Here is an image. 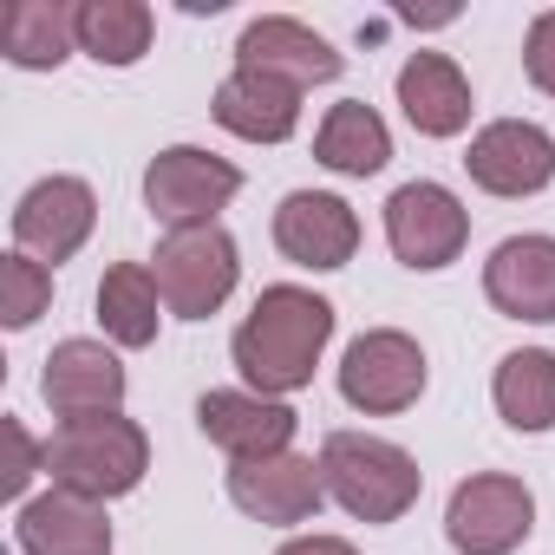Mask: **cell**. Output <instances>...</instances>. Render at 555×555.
Returning a JSON list of instances; mask_svg holds the SVG:
<instances>
[{"label": "cell", "instance_id": "25", "mask_svg": "<svg viewBox=\"0 0 555 555\" xmlns=\"http://www.w3.org/2000/svg\"><path fill=\"white\" fill-rule=\"evenodd\" d=\"M47 301H53V268L34 261L27 248H14L8 261H0V321L21 334V327H34L47 314Z\"/></svg>", "mask_w": 555, "mask_h": 555}, {"label": "cell", "instance_id": "24", "mask_svg": "<svg viewBox=\"0 0 555 555\" xmlns=\"http://www.w3.org/2000/svg\"><path fill=\"white\" fill-rule=\"evenodd\" d=\"M151 8L144 0H79V53H92L99 66H138L151 53Z\"/></svg>", "mask_w": 555, "mask_h": 555}, {"label": "cell", "instance_id": "2", "mask_svg": "<svg viewBox=\"0 0 555 555\" xmlns=\"http://www.w3.org/2000/svg\"><path fill=\"white\" fill-rule=\"evenodd\" d=\"M144 470H151V438L125 412L60 418L53 438H47V477H53V490H73L86 503H112V496L138 490Z\"/></svg>", "mask_w": 555, "mask_h": 555}, {"label": "cell", "instance_id": "10", "mask_svg": "<svg viewBox=\"0 0 555 555\" xmlns=\"http://www.w3.org/2000/svg\"><path fill=\"white\" fill-rule=\"evenodd\" d=\"M99 229V196L86 177H40L21 203H14V242L34 261H73Z\"/></svg>", "mask_w": 555, "mask_h": 555}, {"label": "cell", "instance_id": "17", "mask_svg": "<svg viewBox=\"0 0 555 555\" xmlns=\"http://www.w3.org/2000/svg\"><path fill=\"white\" fill-rule=\"evenodd\" d=\"M14 542H21V555H112V516H105V503L47 490V496L21 503Z\"/></svg>", "mask_w": 555, "mask_h": 555}, {"label": "cell", "instance_id": "20", "mask_svg": "<svg viewBox=\"0 0 555 555\" xmlns=\"http://www.w3.org/2000/svg\"><path fill=\"white\" fill-rule=\"evenodd\" d=\"M79 47V8L66 0H8L0 14V53L21 73H47Z\"/></svg>", "mask_w": 555, "mask_h": 555}, {"label": "cell", "instance_id": "28", "mask_svg": "<svg viewBox=\"0 0 555 555\" xmlns=\"http://www.w3.org/2000/svg\"><path fill=\"white\" fill-rule=\"evenodd\" d=\"M274 555H360L347 535H295V542H282Z\"/></svg>", "mask_w": 555, "mask_h": 555}, {"label": "cell", "instance_id": "21", "mask_svg": "<svg viewBox=\"0 0 555 555\" xmlns=\"http://www.w3.org/2000/svg\"><path fill=\"white\" fill-rule=\"evenodd\" d=\"M314 157L334 177H379L392 164V131H386V118L366 99H340L321 118V131H314Z\"/></svg>", "mask_w": 555, "mask_h": 555}, {"label": "cell", "instance_id": "6", "mask_svg": "<svg viewBox=\"0 0 555 555\" xmlns=\"http://www.w3.org/2000/svg\"><path fill=\"white\" fill-rule=\"evenodd\" d=\"M529 529H535V496L522 477H503V470L464 477L444 503V535L457 555H509L529 542Z\"/></svg>", "mask_w": 555, "mask_h": 555}, {"label": "cell", "instance_id": "12", "mask_svg": "<svg viewBox=\"0 0 555 555\" xmlns=\"http://www.w3.org/2000/svg\"><path fill=\"white\" fill-rule=\"evenodd\" d=\"M274 248H282L295 268H347L353 248H360V216L347 196L334 190H295L282 196V209H274Z\"/></svg>", "mask_w": 555, "mask_h": 555}, {"label": "cell", "instance_id": "9", "mask_svg": "<svg viewBox=\"0 0 555 555\" xmlns=\"http://www.w3.org/2000/svg\"><path fill=\"white\" fill-rule=\"evenodd\" d=\"M229 503L268 529H295L308 516H321L327 503V483H321V464L301 457V451H274V457H255V464H229Z\"/></svg>", "mask_w": 555, "mask_h": 555}, {"label": "cell", "instance_id": "27", "mask_svg": "<svg viewBox=\"0 0 555 555\" xmlns=\"http://www.w3.org/2000/svg\"><path fill=\"white\" fill-rule=\"evenodd\" d=\"M0 431H8V444H14V464H8V496H27V483L47 470V444H34L21 418H8Z\"/></svg>", "mask_w": 555, "mask_h": 555}, {"label": "cell", "instance_id": "8", "mask_svg": "<svg viewBox=\"0 0 555 555\" xmlns=\"http://www.w3.org/2000/svg\"><path fill=\"white\" fill-rule=\"evenodd\" d=\"M425 379H431V373H425V347H418L412 334H399V327L360 334V340L347 347V360H340V399H347L353 412H373V418L418 405Z\"/></svg>", "mask_w": 555, "mask_h": 555}, {"label": "cell", "instance_id": "19", "mask_svg": "<svg viewBox=\"0 0 555 555\" xmlns=\"http://www.w3.org/2000/svg\"><path fill=\"white\" fill-rule=\"evenodd\" d=\"M399 105L418 138H457L470 125V79L451 53H412L399 66Z\"/></svg>", "mask_w": 555, "mask_h": 555}, {"label": "cell", "instance_id": "11", "mask_svg": "<svg viewBox=\"0 0 555 555\" xmlns=\"http://www.w3.org/2000/svg\"><path fill=\"white\" fill-rule=\"evenodd\" d=\"M464 170L490 196H535V190L555 183V138L529 118H496L470 138Z\"/></svg>", "mask_w": 555, "mask_h": 555}, {"label": "cell", "instance_id": "1", "mask_svg": "<svg viewBox=\"0 0 555 555\" xmlns=\"http://www.w3.org/2000/svg\"><path fill=\"white\" fill-rule=\"evenodd\" d=\"M327 340H334V301H321L314 288H295V282H274L255 295L229 353H235V373L248 379V392L288 399V392L314 386Z\"/></svg>", "mask_w": 555, "mask_h": 555}, {"label": "cell", "instance_id": "15", "mask_svg": "<svg viewBox=\"0 0 555 555\" xmlns=\"http://www.w3.org/2000/svg\"><path fill=\"white\" fill-rule=\"evenodd\" d=\"M483 295L509 321H555V235H509L483 261Z\"/></svg>", "mask_w": 555, "mask_h": 555}, {"label": "cell", "instance_id": "3", "mask_svg": "<svg viewBox=\"0 0 555 555\" xmlns=\"http://www.w3.org/2000/svg\"><path fill=\"white\" fill-rule=\"evenodd\" d=\"M321 483L327 496L353 516V522H399L418 490H425V470L412 451H399L392 438H373V431H334L321 444Z\"/></svg>", "mask_w": 555, "mask_h": 555}, {"label": "cell", "instance_id": "7", "mask_svg": "<svg viewBox=\"0 0 555 555\" xmlns=\"http://www.w3.org/2000/svg\"><path fill=\"white\" fill-rule=\"evenodd\" d=\"M386 242H392V255H399L405 268H418V274L451 268V261L464 255V242H470V209H464L444 183H431V177L399 183V190L386 196Z\"/></svg>", "mask_w": 555, "mask_h": 555}, {"label": "cell", "instance_id": "5", "mask_svg": "<svg viewBox=\"0 0 555 555\" xmlns=\"http://www.w3.org/2000/svg\"><path fill=\"white\" fill-rule=\"evenodd\" d=\"M235 190H242V170H235L229 157L203 151V144H170V151H157L151 170H144V209H151V222H157L164 235H177V229H209L216 209H222Z\"/></svg>", "mask_w": 555, "mask_h": 555}, {"label": "cell", "instance_id": "22", "mask_svg": "<svg viewBox=\"0 0 555 555\" xmlns=\"http://www.w3.org/2000/svg\"><path fill=\"white\" fill-rule=\"evenodd\" d=\"M490 399L509 431H548L555 425V353L548 347H516L496 360Z\"/></svg>", "mask_w": 555, "mask_h": 555}, {"label": "cell", "instance_id": "16", "mask_svg": "<svg viewBox=\"0 0 555 555\" xmlns=\"http://www.w3.org/2000/svg\"><path fill=\"white\" fill-rule=\"evenodd\" d=\"M235 66H248V73H268V79H288V86H327V79H340V53L314 34V27H301V21H288V14H261V21H248L242 27V40H235Z\"/></svg>", "mask_w": 555, "mask_h": 555}, {"label": "cell", "instance_id": "18", "mask_svg": "<svg viewBox=\"0 0 555 555\" xmlns=\"http://www.w3.org/2000/svg\"><path fill=\"white\" fill-rule=\"evenodd\" d=\"M209 112H216V125H222L229 138H248V144H288L295 125H301V86L235 66V73L216 86V105H209Z\"/></svg>", "mask_w": 555, "mask_h": 555}, {"label": "cell", "instance_id": "4", "mask_svg": "<svg viewBox=\"0 0 555 555\" xmlns=\"http://www.w3.org/2000/svg\"><path fill=\"white\" fill-rule=\"evenodd\" d=\"M235 274H242V255H235V235L222 222L177 229L151 255V282H157V295L177 321H209L235 295Z\"/></svg>", "mask_w": 555, "mask_h": 555}, {"label": "cell", "instance_id": "26", "mask_svg": "<svg viewBox=\"0 0 555 555\" xmlns=\"http://www.w3.org/2000/svg\"><path fill=\"white\" fill-rule=\"evenodd\" d=\"M522 73H529V86H535V92H548V99H555V8L529 21V40H522Z\"/></svg>", "mask_w": 555, "mask_h": 555}, {"label": "cell", "instance_id": "14", "mask_svg": "<svg viewBox=\"0 0 555 555\" xmlns=\"http://www.w3.org/2000/svg\"><path fill=\"white\" fill-rule=\"evenodd\" d=\"M40 399L60 418H99L125 405V360L105 340H60L40 373Z\"/></svg>", "mask_w": 555, "mask_h": 555}, {"label": "cell", "instance_id": "23", "mask_svg": "<svg viewBox=\"0 0 555 555\" xmlns=\"http://www.w3.org/2000/svg\"><path fill=\"white\" fill-rule=\"evenodd\" d=\"M157 282H151V268L144 261H112L105 268V282H99V327L105 340L118 347H151L157 340Z\"/></svg>", "mask_w": 555, "mask_h": 555}, {"label": "cell", "instance_id": "13", "mask_svg": "<svg viewBox=\"0 0 555 555\" xmlns=\"http://www.w3.org/2000/svg\"><path fill=\"white\" fill-rule=\"evenodd\" d=\"M196 425L216 451H229L235 464H255V457H274V451H295V412L282 399H261V392H235V386H216L196 399Z\"/></svg>", "mask_w": 555, "mask_h": 555}]
</instances>
